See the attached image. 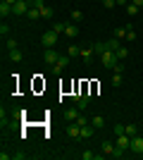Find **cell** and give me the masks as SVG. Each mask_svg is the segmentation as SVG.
I'll return each mask as SVG.
<instances>
[{"label":"cell","instance_id":"9a60e30c","mask_svg":"<svg viewBox=\"0 0 143 160\" xmlns=\"http://www.w3.org/2000/svg\"><path fill=\"white\" fill-rule=\"evenodd\" d=\"M81 58L83 62H91L93 60V48H81Z\"/></svg>","mask_w":143,"mask_h":160},{"label":"cell","instance_id":"8fae6325","mask_svg":"<svg viewBox=\"0 0 143 160\" xmlns=\"http://www.w3.org/2000/svg\"><path fill=\"white\" fill-rule=\"evenodd\" d=\"M95 134V127L93 124H86V127H81V139H91Z\"/></svg>","mask_w":143,"mask_h":160},{"label":"cell","instance_id":"44dd1931","mask_svg":"<svg viewBox=\"0 0 143 160\" xmlns=\"http://www.w3.org/2000/svg\"><path fill=\"white\" fill-rule=\"evenodd\" d=\"M138 10H141V7H138V5H134V2H129V5H126V14H129V17H136V14H138Z\"/></svg>","mask_w":143,"mask_h":160},{"label":"cell","instance_id":"8992f818","mask_svg":"<svg viewBox=\"0 0 143 160\" xmlns=\"http://www.w3.org/2000/svg\"><path fill=\"white\" fill-rule=\"evenodd\" d=\"M79 115H81V110H79V108H67V110H64V120L67 122H76V117H79Z\"/></svg>","mask_w":143,"mask_h":160},{"label":"cell","instance_id":"f546056e","mask_svg":"<svg viewBox=\"0 0 143 160\" xmlns=\"http://www.w3.org/2000/svg\"><path fill=\"white\" fill-rule=\"evenodd\" d=\"M5 43H7V50H14V48H19V43H17L14 38H7Z\"/></svg>","mask_w":143,"mask_h":160},{"label":"cell","instance_id":"30bf717a","mask_svg":"<svg viewBox=\"0 0 143 160\" xmlns=\"http://www.w3.org/2000/svg\"><path fill=\"white\" fill-rule=\"evenodd\" d=\"M64 36H67V38H76V36H79V27H76V24H67Z\"/></svg>","mask_w":143,"mask_h":160},{"label":"cell","instance_id":"4dcf8cb0","mask_svg":"<svg viewBox=\"0 0 143 160\" xmlns=\"http://www.w3.org/2000/svg\"><path fill=\"white\" fill-rule=\"evenodd\" d=\"M126 134H129V136H136V134H138L136 124H126Z\"/></svg>","mask_w":143,"mask_h":160},{"label":"cell","instance_id":"7a4b0ae2","mask_svg":"<svg viewBox=\"0 0 143 160\" xmlns=\"http://www.w3.org/2000/svg\"><path fill=\"white\" fill-rule=\"evenodd\" d=\"M29 10H31V2H29V0H19V2H14V5H12L14 17H26Z\"/></svg>","mask_w":143,"mask_h":160},{"label":"cell","instance_id":"d6986e66","mask_svg":"<svg viewBox=\"0 0 143 160\" xmlns=\"http://www.w3.org/2000/svg\"><path fill=\"white\" fill-rule=\"evenodd\" d=\"M115 55H117V60H124V58H129V50H126L124 46H119V48L115 50Z\"/></svg>","mask_w":143,"mask_h":160},{"label":"cell","instance_id":"cb8c5ba5","mask_svg":"<svg viewBox=\"0 0 143 160\" xmlns=\"http://www.w3.org/2000/svg\"><path fill=\"white\" fill-rule=\"evenodd\" d=\"M124 72H115V77H112V86H119V84H122L124 81V77H122Z\"/></svg>","mask_w":143,"mask_h":160},{"label":"cell","instance_id":"d590c367","mask_svg":"<svg viewBox=\"0 0 143 160\" xmlns=\"http://www.w3.org/2000/svg\"><path fill=\"white\" fill-rule=\"evenodd\" d=\"M134 5H138V7H143V0H131Z\"/></svg>","mask_w":143,"mask_h":160},{"label":"cell","instance_id":"7c38bea8","mask_svg":"<svg viewBox=\"0 0 143 160\" xmlns=\"http://www.w3.org/2000/svg\"><path fill=\"white\" fill-rule=\"evenodd\" d=\"M10 60L12 62H21L24 60V53H21L19 48H14V50H10Z\"/></svg>","mask_w":143,"mask_h":160},{"label":"cell","instance_id":"ac0fdd59","mask_svg":"<svg viewBox=\"0 0 143 160\" xmlns=\"http://www.w3.org/2000/svg\"><path fill=\"white\" fill-rule=\"evenodd\" d=\"M26 19H41V10H38V7H31L26 12Z\"/></svg>","mask_w":143,"mask_h":160},{"label":"cell","instance_id":"f35d334b","mask_svg":"<svg viewBox=\"0 0 143 160\" xmlns=\"http://www.w3.org/2000/svg\"><path fill=\"white\" fill-rule=\"evenodd\" d=\"M100 2H102V0H100Z\"/></svg>","mask_w":143,"mask_h":160},{"label":"cell","instance_id":"e575fe53","mask_svg":"<svg viewBox=\"0 0 143 160\" xmlns=\"http://www.w3.org/2000/svg\"><path fill=\"white\" fill-rule=\"evenodd\" d=\"M129 2H131V0H117V5H122V7H126Z\"/></svg>","mask_w":143,"mask_h":160},{"label":"cell","instance_id":"74e56055","mask_svg":"<svg viewBox=\"0 0 143 160\" xmlns=\"http://www.w3.org/2000/svg\"><path fill=\"white\" fill-rule=\"evenodd\" d=\"M141 12H143V7H141Z\"/></svg>","mask_w":143,"mask_h":160},{"label":"cell","instance_id":"d6a6232c","mask_svg":"<svg viewBox=\"0 0 143 160\" xmlns=\"http://www.w3.org/2000/svg\"><path fill=\"white\" fill-rule=\"evenodd\" d=\"M102 5L107 7V10H112V7H115V5H117V0H102Z\"/></svg>","mask_w":143,"mask_h":160},{"label":"cell","instance_id":"ffe728a7","mask_svg":"<svg viewBox=\"0 0 143 160\" xmlns=\"http://www.w3.org/2000/svg\"><path fill=\"white\" fill-rule=\"evenodd\" d=\"M91 124H93V127H95V129H102V127H105V120H102L100 115H95L93 120H91Z\"/></svg>","mask_w":143,"mask_h":160},{"label":"cell","instance_id":"83f0119b","mask_svg":"<svg viewBox=\"0 0 143 160\" xmlns=\"http://www.w3.org/2000/svg\"><path fill=\"white\" fill-rule=\"evenodd\" d=\"M76 124H79V127H86V124H88V117H86V115H79V117H76Z\"/></svg>","mask_w":143,"mask_h":160},{"label":"cell","instance_id":"484cf974","mask_svg":"<svg viewBox=\"0 0 143 160\" xmlns=\"http://www.w3.org/2000/svg\"><path fill=\"white\" fill-rule=\"evenodd\" d=\"M124 41H136V31H134V27H131V24L126 27V38H124Z\"/></svg>","mask_w":143,"mask_h":160},{"label":"cell","instance_id":"2e32d148","mask_svg":"<svg viewBox=\"0 0 143 160\" xmlns=\"http://www.w3.org/2000/svg\"><path fill=\"white\" fill-rule=\"evenodd\" d=\"M53 14H55V12H53V7H48V5L41 7V19H53Z\"/></svg>","mask_w":143,"mask_h":160},{"label":"cell","instance_id":"1f68e13d","mask_svg":"<svg viewBox=\"0 0 143 160\" xmlns=\"http://www.w3.org/2000/svg\"><path fill=\"white\" fill-rule=\"evenodd\" d=\"M0 33H2V36H7V33H10V24H7V22H2V24H0Z\"/></svg>","mask_w":143,"mask_h":160},{"label":"cell","instance_id":"4316f807","mask_svg":"<svg viewBox=\"0 0 143 160\" xmlns=\"http://www.w3.org/2000/svg\"><path fill=\"white\" fill-rule=\"evenodd\" d=\"M115 134L117 136H119V134H126V124H119V122H117L115 124Z\"/></svg>","mask_w":143,"mask_h":160},{"label":"cell","instance_id":"8d00e7d4","mask_svg":"<svg viewBox=\"0 0 143 160\" xmlns=\"http://www.w3.org/2000/svg\"><path fill=\"white\" fill-rule=\"evenodd\" d=\"M5 2H10V5H14V2H19V0H5Z\"/></svg>","mask_w":143,"mask_h":160},{"label":"cell","instance_id":"5b68a950","mask_svg":"<svg viewBox=\"0 0 143 160\" xmlns=\"http://www.w3.org/2000/svg\"><path fill=\"white\" fill-rule=\"evenodd\" d=\"M131 151H134V153H138V155H143V136H131Z\"/></svg>","mask_w":143,"mask_h":160},{"label":"cell","instance_id":"603a6c76","mask_svg":"<svg viewBox=\"0 0 143 160\" xmlns=\"http://www.w3.org/2000/svg\"><path fill=\"white\" fill-rule=\"evenodd\" d=\"M115 38H119V41L126 38V27H117L115 29Z\"/></svg>","mask_w":143,"mask_h":160},{"label":"cell","instance_id":"277c9868","mask_svg":"<svg viewBox=\"0 0 143 160\" xmlns=\"http://www.w3.org/2000/svg\"><path fill=\"white\" fill-rule=\"evenodd\" d=\"M57 60H60V53H57L55 48H45V50H43V62H48V65H55Z\"/></svg>","mask_w":143,"mask_h":160},{"label":"cell","instance_id":"f1b7e54d","mask_svg":"<svg viewBox=\"0 0 143 160\" xmlns=\"http://www.w3.org/2000/svg\"><path fill=\"white\" fill-rule=\"evenodd\" d=\"M72 19H74V22H81V19H83L81 10H72Z\"/></svg>","mask_w":143,"mask_h":160},{"label":"cell","instance_id":"52a82bcc","mask_svg":"<svg viewBox=\"0 0 143 160\" xmlns=\"http://www.w3.org/2000/svg\"><path fill=\"white\" fill-rule=\"evenodd\" d=\"M67 134L72 136V139H79V136H81V127H79L76 122H72V124L67 127Z\"/></svg>","mask_w":143,"mask_h":160},{"label":"cell","instance_id":"ba28073f","mask_svg":"<svg viewBox=\"0 0 143 160\" xmlns=\"http://www.w3.org/2000/svg\"><path fill=\"white\" fill-rule=\"evenodd\" d=\"M10 14H14V12H12V5H10V2H5V0H2V2H0V17L5 19V17H10Z\"/></svg>","mask_w":143,"mask_h":160},{"label":"cell","instance_id":"6da1fadb","mask_svg":"<svg viewBox=\"0 0 143 160\" xmlns=\"http://www.w3.org/2000/svg\"><path fill=\"white\" fill-rule=\"evenodd\" d=\"M57 41H60V33H55L53 29H50V31H43V36H41L43 48H55V46H57Z\"/></svg>","mask_w":143,"mask_h":160},{"label":"cell","instance_id":"4fadbf2b","mask_svg":"<svg viewBox=\"0 0 143 160\" xmlns=\"http://www.w3.org/2000/svg\"><path fill=\"white\" fill-rule=\"evenodd\" d=\"M102 153L112 158V153H115V143H112V141H102Z\"/></svg>","mask_w":143,"mask_h":160},{"label":"cell","instance_id":"5bb4252c","mask_svg":"<svg viewBox=\"0 0 143 160\" xmlns=\"http://www.w3.org/2000/svg\"><path fill=\"white\" fill-rule=\"evenodd\" d=\"M67 55H69V58H79V55H81V48H79V46H74V43H72V46L67 48Z\"/></svg>","mask_w":143,"mask_h":160},{"label":"cell","instance_id":"7402d4cb","mask_svg":"<svg viewBox=\"0 0 143 160\" xmlns=\"http://www.w3.org/2000/svg\"><path fill=\"white\" fill-rule=\"evenodd\" d=\"M81 158H83V160H100V155H98V153H93V151H83V153H81Z\"/></svg>","mask_w":143,"mask_h":160},{"label":"cell","instance_id":"d4e9b609","mask_svg":"<svg viewBox=\"0 0 143 160\" xmlns=\"http://www.w3.org/2000/svg\"><path fill=\"white\" fill-rule=\"evenodd\" d=\"M117 48H119V38H110V41H107V50H112V53H115Z\"/></svg>","mask_w":143,"mask_h":160},{"label":"cell","instance_id":"3957f363","mask_svg":"<svg viewBox=\"0 0 143 160\" xmlns=\"http://www.w3.org/2000/svg\"><path fill=\"white\" fill-rule=\"evenodd\" d=\"M100 60H102V65L107 67V69H115V65L119 62V60H117V55L112 53V50H107V53H102V55H100Z\"/></svg>","mask_w":143,"mask_h":160},{"label":"cell","instance_id":"836d02e7","mask_svg":"<svg viewBox=\"0 0 143 160\" xmlns=\"http://www.w3.org/2000/svg\"><path fill=\"white\" fill-rule=\"evenodd\" d=\"M31 7H38V10H41V7H45V2H43V0H31Z\"/></svg>","mask_w":143,"mask_h":160},{"label":"cell","instance_id":"9c48e42d","mask_svg":"<svg viewBox=\"0 0 143 160\" xmlns=\"http://www.w3.org/2000/svg\"><path fill=\"white\" fill-rule=\"evenodd\" d=\"M91 48H93V53H95V55H102V53H107V43H102V41H95V43H93Z\"/></svg>","mask_w":143,"mask_h":160},{"label":"cell","instance_id":"e0dca14e","mask_svg":"<svg viewBox=\"0 0 143 160\" xmlns=\"http://www.w3.org/2000/svg\"><path fill=\"white\" fill-rule=\"evenodd\" d=\"M64 29H67V22H55V24H53V31L60 33V36L64 33Z\"/></svg>","mask_w":143,"mask_h":160}]
</instances>
